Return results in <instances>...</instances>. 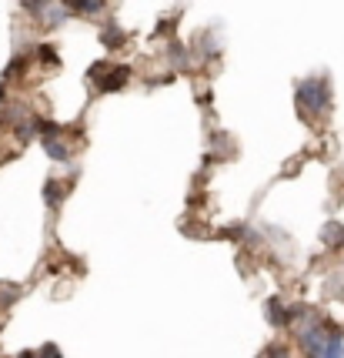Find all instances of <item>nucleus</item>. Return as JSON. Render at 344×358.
I'll return each instance as SVG.
<instances>
[{
  "mask_svg": "<svg viewBox=\"0 0 344 358\" xmlns=\"http://www.w3.org/2000/svg\"><path fill=\"white\" fill-rule=\"evenodd\" d=\"M321 238L328 241L331 248H341V245H344V228L338 224V221H331V224H324V231H321Z\"/></svg>",
  "mask_w": 344,
  "mask_h": 358,
  "instance_id": "nucleus-3",
  "label": "nucleus"
},
{
  "mask_svg": "<svg viewBox=\"0 0 344 358\" xmlns=\"http://www.w3.org/2000/svg\"><path fill=\"white\" fill-rule=\"evenodd\" d=\"M37 54H40V61H44V64H57V50H54V47L44 44L40 50H37Z\"/></svg>",
  "mask_w": 344,
  "mask_h": 358,
  "instance_id": "nucleus-7",
  "label": "nucleus"
},
{
  "mask_svg": "<svg viewBox=\"0 0 344 358\" xmlns=\"http://www.w3.org/2000/svg\"><path fill=\"white\" fill-rule=\"evenodd\" d=\"M297 108L304 114H324L331 108V84L328 78H308L297 84Z\"/></svg>",
  "mask_w": 344,
  "mask_h": 358,
  "instance_id": "nucleus-1",
  "label": "nucleus"
},
{
  "mask_svg": "<svg viewBox=\"0 0 344 358\" xmlns=\"http://www.w3.org/2000/svg\"><path fill=\"white\" fill-rule=\"evenodd\" d=\"M70 10H84V14H97L104 10V0H63Z\"/></svg>",
  "mask_w": 344,
  "mask_h": 358,
  "instance_id": "nucleus-5",
  "label": "nucleus"
},
{
  "mask_svg": "<svg viewBox=\"0 0 344 358\" xmlns=\"http://www.w3.org/2000/svg\"><path fill=\"white\" fill-rule=\"evenodd\" d=\"M267 318H271L278 328H284L287 322H291V315L281 308V301H278V298H271V301H267Z\"/></svg>",
  "mask_w": 344,
  "mask_h": 358,
  "instance_id": "nucleus-4",
  "label": "nucleus"
},
{
  "mask_svg": "<svg viewBox=\"0 0 344 358\" xmlns=\"http://www.w3.org/2000/svg\"><path fill=\"white\" fill-rule=\"evenodd\" d=\"M264 358H287V348H271Z\"/></svg>",
  "mask_w": 344,
  "mask_h": 358,
  "instance_id": "nucleus-9",
  "label": "nucleus"
},
{
  "mask_svg": "<svg viewBox=\"0 0 344 358\" xmlns=\"http://www.w3.org/2000/svg\"><path fill=\"white\" fill-rule=\"evenodd\" d=\"M57 201V181H47V204Z\"/></svg>",
  "mask_w": 344,
  "mask_h": 358,
  "instance_id": "nucleus-8",
  "label": "nucleus"
},
{
  "mask_svg": "<svg viewBox=\"0 0 344 358\" xmlns=\"http://www.w3.org/2000/svg\"><path fill=\"white\" fill-rule=\"evenodd\" d=\"M127 78H130L127 67H110L107 74L97 78V87H100V91H121V87L127 84Z\"/></svg>",
  "mask_w": 344,
  "mask_h": 358,
  "instance_id": "nucleus-2",
  "label": "nucleus"
},
{
  "mask_svg": "<svg viewBox=\"0 0 344 358\" xmlns=\"http://www.w3.org/2000/svg\"><path fill=\"white\" fill-rule=\"evenodd\" d=\"M44 151H47L54 161H67V157H70V151H67L63 144H57V141H50V138H44Z\"/></svg>",
  "mask_w": 344,
  "mask_h": 358,
  "instance_id": "nucleus-6",
  "label": "nucleus"
}]
</instances>
